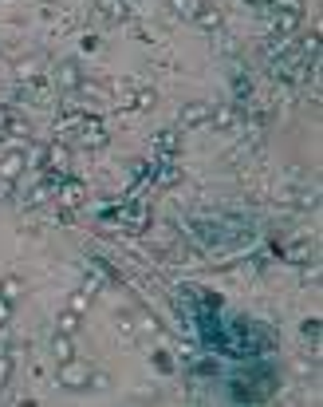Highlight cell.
Masks as SVG:
<instances>
[{"label":"cell","mask_w":323,"mask_h":407,"mask_svg":"<svg viewBox=\"0 0 323 407\" xmlns=\"http://www.w3.org/2000/svg\"><path fill=\"white\" fill-rule=\"evenodd\" d=\"M28 170V154L24 150H8L4 159H0V178L4 182H20V174Z\"/></svg>","instance_id":"obj_4"},{"label":"cell","mask_w":323,"mask_h":407,"mask_svg":"<svg viewBox=\"0 0 323 407\" xmlns=\"http://www.w3.org/2000/svg\"><path fill=\"white\" fill-rule=\"evenodd\" d=\"M8 312H13V301H8V296H0V324L8 321Z\"/></svg>","instance_id":"obj_24"},{"label":"cell","mask_w":323,"mask_h":407,"mask_svg":"<svg viewBox=\"0 0 323 407\" xmlns=\"http://www.w3.org/2000/svg\"><path fill=\"white\" fill-rule=\"evenodd\" d=\"M83 143H87V147H103V143H107V135H99V131H87Z\"/></svg>","instance_id":"obj_22"},{"label":"cell","mask_w":323,"mask_h":407,"mask_svg":"<svg viewBox=\"0 0 323 407\" xmlns=\"http://www.w3.org/2000/svg\"><path fill=\"white\" fill-rule=\"evenodd\" d=\"M56 83H60L63 91H79V83H83V72H79V63H75V60H63L60 67H56Z\"/></svg>","instance_id":"obj_5"},{"label":"cell","mask_w":323,"mask_h":407,"mask_svg":"<svg viewBox=\"0 0 323 407\" xmlns=\"http://www.w3.org/2000/svg\"><path fill=\"white\" fill-rule=\"evenodd\" d=\"M51 356L60 360V364H63V360H72L75 356V336H67V333L51 336Z\"/></svg>","instance_id":"obj_7"},{"label":"cell","mask_w":323,"mask_h":407,"mask_svg":"<svg viewBox=\"0 0 323 407\" xmlns=\"http://www.w3.org/2000/svg\"><path fill=\"white\" fill-rule=\"evenodd\" d=\"M87 305H91V293L83 289V293H75V296H72V305H67V309H75L79 317H83V312H87Z\"/></svg>","instance_id":"obj_17"},{"label":"cell","mask_w":323,"mask_h":407,"mask_svg":"<svg viewBox=\"0 0 323 407\" xmlns=\"http://www.w3.org/2000/svg\"><path fill=\"white\" fill-rule=\"evenodd\" d=\"M134 328H138V333H146V336H158V333H162V324H158L150 312H134Z\"/></svg>","instance_id":"obj_11"},{"label":"cell","mask_w":323,"mask_h":407,"mask_svg":"<svg viewBox=\"0 0 323 407\" xmlns=\"http://www.w3.org/2000/svg\"><path fill=\"white\" fill-rule=\"evenodd\" d=\"M20 293H24V281H20V277H4V281H0V296H8V301H20Z\"/></svg>","instance_id":"obj_12"},{"label":"cell","mask_w":323,"mask_h":407,"mask_svg":"<svg viewBox=\"0 0 323 407\" xmlns=\"http://www.w3.org/2000/svg\"><path fill=\"white\" fill-rule=\"evenodd\" d=\"M8 123H13V111H8V107H0V135L8 131Z\"/></svg>","instance_id":"obj_25"},{"label":"cell","mask_w":323,"mask_h":407,"mask_svg":"<svg viewBox=\"0 0 323 407\" xmlns=\"http://www.w3.org/2000/svg\"><path fill=\"white\" fill-rule=\"evenodd\" d=\"M178 123L185 127V131H193V127H209V103H201V99L185 103V107L178 111Z\"/></svg>","instance_id":"obj_2"},{"label":"cell","mask_w":323,"mask_h":407,"mask_svg":"<svg viewBox=\"0 0 323 407\" xmlns=\"http://www.w3.org/2000/svg\"><path fill=\"white\" fill-rule=\"evenodd\" d=\"M8 131H13L16 138H28V135H32V127H28L24 119H16V115H13V123H8Z\"/></svg>","instance_id":"obj_19"},{"label":"cell","mask_w":323,"mask_h":407,"mask_svg":"<svg viewBox=\"0 0 323 407\" xmlns=\"http://www.w3.org/2000/svg\"><path fill=\"white\" fill-rule=\"evenodd\" d=\"M56 380H60V388L63 392H87V380H91V368H87L83 360H63L60 364V376H56Z\"/></svg>","instance_id":"obj_1"},{"label":"cell","mask_w":323,"mask_h":407,"mask_svg":"<svg viewBox=\"0 0 323 407\" xmlns=\"http://www.w3.org/2000/svg\"><path fill=\"white\" fill-rule=\"evenodd\" d=\"M304 281H308V285H315V281H320V265H308V273H304Z\"/></svg>","instance_id":"obj_26"},{"label":"cell","mask_w":323,"mask_h":407,"mask_svg":"<svg viewBox=\"0 0 323 407\" xmlns=\"http://www.w3.org/2000/svg\"><path fill=\"white\" fill-rule=\"evenodd\" d=\"M233 123H237V111H233L229 103H221V107H209V127H213V131H229Z\"/></svg>","instance_id":"obj_6"},{"label":"cell","mask_w":323,"mask_h":407,"mask_svg":"<svg viewBox=\"0 0 323 407\" xmlns=\"http://www.w3.org/2000/svg\"><path fill=\"white\" fill-rule=\"evenodd\" d=\"M16 75H20V79H36V75H40V60H32V56L20 60V63H16Z\"/></svg>","instance_id":"obj_14"},{"label":"cell","mask_w":323,"mask_h":407,"mask_svg":"<svg viewBox=\"0 0 323 407\" xmlns=\"http://www.w3.org/2000/svg\"><path fill=\"white\" fill-rule=\"evenodd\" d=\"M276 28H280V32H296L299 28V8H280V13H276Z\"/></svg>","instance_id":"obj_10"},{"label":"cell","mask_w":323,"mask_h":407,"mask_svg":"<svg viewBox=\"0 0 323 407\" xmlns=\"http://www.w3.org/2000/svg\"><path fill=\"white\" fill-rule=\"evenodd\" d=\"M13 190H16V182H4V178H0V202H8V198H13Z\"/></svg>","instance_id":"obj_23"},{"label":"cell","mask_w":323,"mask_h":407,"mask_svg":"<svg viewBox=\"0 0 323 407\" xmlns=\"http://www.w3.org/2000/svg\"><path fill=\"white\" fill-rule=\"evenodd\" d=\"M193 24L201 28V32H221V24H225V13L217 8V4H197V13H193Z\"/></svg>","instance_id":"obj_3"},{"label":"cell","mask_w":323,"mask_h":407,"mask_svg":"<svg viewBox=\"0 0 323 407\" xmlns=\"http://www.w3.org/2000/svg\"><path fill=\"white\" fill-rule=\"evenodd\" d=\"M304 51H308V56L320 51V36H315V32H304Z\"/></svg>","instance_id":"obj_20"},{"label":"cell","mask_w":323,"mask_h":407,"mask_svg":"<svg viewBox=\"0 0 323 407\" xmlns=\"http://www.w3.org/2000/svg\"><path fill=\"white\" fill-rule=\"evenodd\" d=\"M87 388H95V392H107V388H110V376H107V372H95V368H91V380H87Z\"/></svg>","instance_id":"obj_16"},{"label":"cell","mask_w":323,"mask_h":407,"mask_svg":"<svg viewBox=\"0 0 323 407\" xmlns=\"http://www.w3.org/2000/svg\"><path fill=\"white\" fill-rule=\"evenodd\" d=\"M44 159H48V166H56V170H63V166L72 162V150L63 147V143H51V147L44 150Z\"/></svg>","instance_id":"obj_9"},{"label":"cell","mask_w":323,"mask_h":407,"mask_svg":"<svg viewBox=\"0 0 323 407\" xmlns=\"http://www.w3.org/2000/svg\"><path fill=\"white\" fill-rule=\"evenodd\" d=\"M154 103H158V95H154V91H142V95H138V107H142V111H150Z\"/></svg>","instance_id":"obj_21"},{"label":"cell","mask_w":323,"mask_h":407,"mask_svg":"<svg viewBox=\"0 0 323 407\" xmlns=\"http://www.w3.org/2000/svg\"><path fill=\"white\" fill-rule=\"evenodd\" d=\"M197 4H201V0H169V8H174V16H181V20H193V13H197Z\"/></svg>","instance_id":"obj_13"},{"label":"cell","mask_w":323,"mask_h":407,"mask_svg":"<svg viewBox=\"0 0 323 407\" xmlns=\"http://www.w3.org/2000/svg\"><path fill=\"white\" fill-rule=\"evenodd\" d=\"M103 13L115 16V20H122V16H126V8H122V0H103Z\"/></svg>","instance_id":"obj_18"},{"label":"cell","mask_w":323,"mask_h":407,"mask_svg":"<svg viewBox=\"0 0 323 407\" xmlns=\"http://www.w3.org/2000/svg\"><path fill=\"white\" fill-rule=\"evenodd\" d=\"M79 324H83V317L75 309H63L60 317H56V333H67V336H75L79 333Z\"/></svg>","instance_id":"obj_8"},{"label":"cell","mask_w":323,"mask_h":407,"mask_svg":"<svg viewBox=\"0 0 323 407\" xmlns=\"http://www.w3.org/2000/svg\"><path fill=\"white\" fill-rule=\"evenodd\" d=\"M8 380H13V356H8V352H0V392L8 388Z\"/></svg>","instance_id":"obj_15"}]
</instances>
